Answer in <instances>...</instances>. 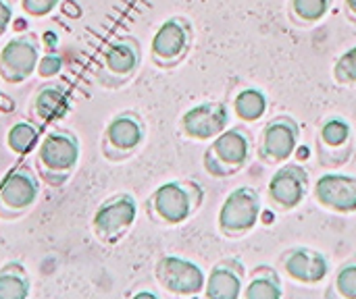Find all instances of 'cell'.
Listing matches in <instances>:
<instances>
[{"instance_id": "obj_1", "label": "cell", "mask_w": 356, "mask_h": 299, "mask_svg": "<svg viewBox=\"0 0 356 299\" xmlns=\"http://www.w3.org/2000/svg\"><path fill=\"white\" fill-rule=\"evenodd\" d=\"M81 148L79 139L71 129H52L48 131L33 158V166L44 183L50 187L65 185L79 164Z\"/></svg>"}, {"instance_id": "obj_2", "label": "cell", "mask_w": 356, "mask_h": 299, "mask_svg": "<svg viewBox=\"0 0 356 299\" xmlns=\"http://www.w3.org/2000/svg\"><path fill=\"white\" fill-rule=\"evenodd\" d=\"M140 60L142 54L138 40L131 35H121L102 50L96 67V79L104 87L125 85L136 75Z\"/></svg>"}, {"instance_id": "obj_3", "label": "cell", "mask_w": 356, "mask_h": 299, "mask_svg": "<svg viewBox=\"0 0 356 299\" xmlns=\"http://www.w3.org/2000/svg\"><path fill=\"white\" fill-rule=\"evenodd\" d=\"M40 198V179L27 164H19L0 183V219L15 221L25 216Z\"/></svg>"}, {"instance_id": "obj_4", "label": "cell", "mask_w": 356, "mask_h": 299, "mask_svg": "<svg viewBox=\"0 0 356 299\" xmlns=\"http://www.w3.org/2000/svg\"><path fill=\"white\" fill-rule=\"evenodd\" d=\"M38 62L40 40L31 31L19 33L0 50V79L10 85H19L38 71Z\"/></svg>"}, {"instance_id": "obj_5", "label": "cell", "mask_w": 356, "mask_h": 299, "mask_svg": "<svg viewBox=\"0 0 356 299\" xmlns=\"http://www.w3.org/2000/svg\"><path fill=\"white\" fill-rule=\"evenodd\" d=\"M136 198L129 194H115L96 208L92 219V231L100 241L113 244L127 233V229L136 223Z\"/></svg>"}, {"instance_id": "obj_6", "label": "cell", "mask_w": 356, "mask_h": 299, "mask_svg": "<svg viewBox=\"0 0 356 299\" xmlns=\"http://www.w3.org/2000/svg\"><path fill=\"white\" fill-rule=\"evenodd\" d=\"M144 123L136 112H119L113 117L102 135V154L106 160L129 158L144 142Z\"/></svg>"}, {"instance_id": "obj_7", "label": "cell", "mask_w": 356, "mask_h": 299, "mask_svg": "<svg viewBox=\"0 0 356 299\" xmlns=\"http://www.w3.org/2000/svg\"><path fill=\"white\" fill-rule=\"evenodd\" d=\"M148 210L154 221L165 225H179L184 223L194 210V198L186 183L169 181L156 187L148 202Z\"/></svg>"}, {"instance_id": "obj_8", "label": "cell", "mask_w": 356, "mask_h": 299, "mask_svg": "<svg viewBox=\"0 0 356 299\" xmlns=\"http://www.w3.org/2000/svg\"><path fill=\"white\" fill-rule=\"evenodd\" d=\"M154 277L163 289L175 296H198L204 287L202 268L177 256L161 258L154 268Z\"/></svg>"}, {"instance_id": "obj_9", "label": "cell", "mask_w": 356, "mask_h": 299, "mask_svg": "<svg viewBox=\"0 0 356 299\" xmlns=\"http://www.w3.org/2000/svg\"><path fill=\"white\" fill-rule=\"evenodd\" d=\"M259 219H261V200L259 194H254L248 187H240L232 191L219 212V225L229 233L250 231Z\"/></svg>"}, {"instance_id": "obj_10", "label": "cell", "mask_w": 356, "mask_h": 299, "mask_svg": "<svg viewBox=\"0 0 356 299\" xmlns=\"http://www.w3.org/2000/svg\"><path fill=\"white\" fill-rule=\"evenodd\" d=\"M190 44V27L184 19L171 17L167 19L152 37V58L161 67L175 65L188 50Z\"/></svg>"}, {"instance_id": "obj_11", "label": "cell", "mask_w": 356, "mask_h": 299, "mask_svg": "<svg viewBox=\"0 0 356 299\" xmlns=\"http://www.w3.org/2000/svg\"><path fill=\"white\" fill-rule=\"evenodd\" d=\"M227 108L221 102H204L190 108L181 117V129L194 139H211L225 131L227 127Z\"/></svg>"}, {"instance_id": "obj_12", "label": "cell", "mask_w": 356, "mask_h": 299, "mask_svg": "<svg viewBox=\"0 0 356 299\" xmlns=\"http://www.w3.org/2000/svg\"><path fill=\"white\" fill-rule=\"evenodd\" d=\"M69 106L71 98L63 83H42L29 102V117L35 125L44 127L63 119L69 112Z\"/></svg>"}, {"instance_id": "obj_13", "label": "cell", "mask_w": 356, "mask_h": 299, "mask_svg": "<svg viewBox=\"0 0 356 299\" xmlns=\"http://www.w3.org/2000/svg\"><path fill=\"white\" fill-rule=\"evenodd\" d=\"M315 194L321 204L338 210V212H355L356 210V179L346 175H323L317 181Z\"/></svg>"}, {"instance_id": "obj_14", "label": "cell", "mask_w": 356, "mask_h": 299, "mask_svg": "<svg viewBox=\"0 0 356 299\" xmlns=\"http://www.w3.org/2000/svg\"><path fill=\"white\" fill-rule=\"evenodd\" d=\"M307 181H309V175L296 166V164H290V166H282L271 183H269V191L273 196V200L286 208H294L302 202L305 194H307Z\"/></svg>"}, {"instance_id": "obj_15", "label": "cell", "mask_w": 356, "mask_h": 299, "mask_svg": "<svg viewBox=\"0 0 356 299\" xmlns=\"http://www.w3.org/2000/svg\"><path fill=\"white\" fill-rule=\"evenodd\" d=\"M286 271L292 279L302 283H319L327 277V260L309 248H298L286 258Z\"/></svg>"}, {"instance_id": "obj_16", "label": "cell", "mask_w": 356, "mask_h": 299, "mask_svg": "<svg viewBox=\"0 0 356 299\" xmlns=\"http://www.w3.org/2000/svg\"><path fill=\"white\" fill-rule=\"evenodd\" d=\"M298 142V129L288 119H277L267 125L265 129V152L275 160H286L294 154Z\"/></svg>"}, {"instance_id": "obj_17", "label": "cell", "mask_w": 356, "mask_h": 299, "mask_svg": "<svg viewBox=\"0 0 356 299\" xmlns=\"http://www.w3.org/2000/svg\"><path fill=\"white\" fill-rule=\"evenodd\" d=\"M242 293V266L236 271L229 264H217L207 281V298L238 299Z\"/></svg>"}, {"instance_id": "obj_18", "label": "cell", "mask_w": 356, "mask_h": 299, "mask_svg": "<svg viewBox=\"0 0 356 299\" xmlns=\"http://www.w3.org/2000/svg\"><path fill=\"white\" fill-rule=\"evenodd\" d=\"M211 152L213 156H217L219 162L229 164V166H240L248 158V139L242 131L229 129L215 137Z\"/></svg>"}, {"instance_id": "obj_19", "label": "cell", "mask_w": 356, "mask_h": 299, "mask_svg": "<svg viewBox=\"0 0 356 299\" xmlns=\"http://www.w3.org/2000/svg\"><path fill=\"white\" fill-rule=\"evenodd\" d=\"M31 291L29 273L21 262H6L0 266V299H25Z\"/></svg>"}, {"instance_id": "obj_20", "label": "cell", "mask_w": 356, "mask_h": 299, "mask_svg": "<svg viewBox=\"0 0 356 299\" xmlns=\"http://www.w3.org/2000/svg\"><path fill=\"white\" fill-rule=\"evenodd\" d=\"M40 139V125L29 121L15 123L6 133V146L13 154H27L38 146Z\"/></svg>"}, {"instance_id": "obj_21", "label": "cell", "mask_w": 356, "mask_h": 299, "mask_svg": "<svg viewBox=\"0 0 356 299\" xmlns=\"http://www.w3.org/2000/svg\"><path fill=\"white\" fill-rule=\"evenodd\" d=\"M267 110V98L259 89H242L236 98V112L244 121H259Z\"/></svg>"}, {"instance_id": "obj_22", "label": "cell", "mask_w": 356, "mask_h": 299, "mask_svg": "<svg viewBox=\"0 0 356 299\" xmlns=\"http://www.w3.org/2000/svg\"><path fill=\"white\" fill-rule=\"evenodd\" d=\"M246 299H280L282 298V287L277 277H254L252 283L244 291Z\"/></svg>"}, {"instance_id": "obj_23", "label": "cell", "mask_w": 356, "mask_h": 299, "mask_svg": "<svg viewBox=\"0 0 356 299\" xmlns=\"http://www.w3.org/2000/svg\"><path fill=\"white\" fill-rule=\"evenodd\" d=\"M348 135H350V127H348V123L342 121V119H330V121L323 125V129H321L323 142H325L327 146H332V148L342 146V144L348 139Z\"/></svg>"}, {"instance_id": "obj_24", "label": "cell", "mask_w": 356, "mask_h": 299, "mask_svg": "<svg viewBox=\"0 0 356 299\" xmlns=\"http://www.w3.org/2000/svg\"><path fill=\"white\" fill-rule=\"evenodd\" d=\"M294 10L298 17L307 19V21H317L327 12L330 0H294Z\"/></svg>"}, {"instance_id": "obj_25", "label": "cell", "mask_w": 356, "mask_h": 299, "mask_svg": "<svg viewBox=\"0 0 356 299\" xmlns=\"http://www.w3.org/2000/svg\"><path fill=\"white\" fill-rule=\"evenodd\" d=\"M336 77L344 83H355L356 81V46L340 56V60L336 65Z\"/></svg>"}, {"instance_id": "obj_26", "label": "cell", "mask_w": 356, "mask_h": 299, "mask_svg": "<svg viewBox=\"0 0 356 299\" xmlns=\"http://www.w3.org/2000/svg\"><path fill=\"white\" fill-rule=\"evenodd\" d=\"M58 4L60 0H21V10L27 17L42 19V17H48Z\"/></svg>"}, {"instance_id": "obj_27", "label": "cell", "mask_w": 356, "mask_h": 299, "mask_svg": "<svg viewBox=\"0 0 356 299\" xmlns=\"http://www.w3.org/2000/svg\"><path fill=\"white\" fill-rule=\"evenodd\" d=\"M338 291L348 299H356V264H348L338 273Z\"/></svg>"}, {"instance_id": "obj_28", "label": "cell", "mask_w": 356, "mask_h": 299, "mask_svg": "<svg viewBox=\"0 0 356 299\" xmlns=\"http://www.w3.org/2000/svg\"><path fill=\"white\" fill-rule=\"evenodd\" d=\"M60 67H63V58L50 52L44 58H40V62H38V75L44 77V79H52L56 73H60Z\"/></svg>"}, {"instance_id": "obj_29", "label": "cell", "mask_w": 356, "mask_h": 299, "mask_svg": "<svg viewBox=\"0 0 356 299\" xmlns=\"http://www.w3.org/2000/svg\"><path fill=\"white\" fill-rule=\"evenodd\" d=\"M13 21V2L10 0H0V37L6 33Z\"/></svg>"}, {"instance_id": "obj_30", "label": "cell", "mask_w": 356, "mask_h": 299, "mask_svg": "<svg viewBox=\"0 0 356 299\" xmlns=\"http://www.w3.org/2000/svg\"><path fill=\"white\" fill-rule=\"evenodd\" d=\"M294 154H296L298 160H307V158L311 156V148H309V146H300V148L294 150Z\"/></svg>"}, {"instance_id": "obj_31", "label": "cell", "mask_w": 356, "mask_h": 299, "mask_svg": "<svg viewBox=\"0 0 356 299\" xmlns=\"http://www.w3.org/2000/svg\"><path fill=\"white\" fill-rule=\"evenodd\" d=\"M261 216H263L261 221H263L265 225H271V223L275 221V214H273V212H269V210H265V212H261Z\"/></svg>"}, {"instance_id": "obj_32", "label": "cell", "mask_w": 356, "mask_h": 299, "mask_svg": "<svg viewBox=\"0 0 356 299\" xmlns=\"http://www.w3.org/2000/svg\"><path fill=\"white\" fill-rule=\"evenodd\" d=\"M134 298H150V299H156V293H152V291H140V293H136Z\"/></svg>"}, {"instance_id": "obj_33", "label": "cell", "mask_w": 356, "mask_h": 299, "mask_svg": "<svg viewBox=\"0 0 356 299\" xmlns=\"http://www.w3.org/2000/svg\"><path fill=\"white\" fill-rule=\"evenodd\" d=\"M346 2H348L350 10H353V12H356V0H346Z\"/></svg>"}]
</instances>
